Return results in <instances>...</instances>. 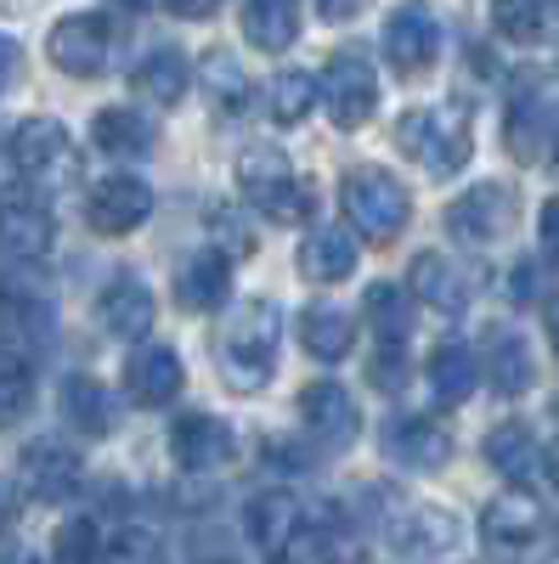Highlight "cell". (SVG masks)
<instances>
[{
    "instance_id": "cell-1",
    "label": "cell",
    "mask_w": 559,
    "mask_h": 564,
    "mask_svg": "<svg viewBox=\"0 0 559 564\" xmlns=\"http://www.w3.org/2000/svg\"><path fill=\"white\" fill-rule=\"evenodd\" d=\"M277 350H283V311L271 300H244L215 334V367L238 395H260L271 384Z\"/></svg>"
},
{
    "instance_id": "cell-2",
    "label": "cell",
    "mask_w": 559,
    "mask_h": 564,
    "mask_svg": "<svg viewBox=\"0 0 559 564\" xmlns=\"http://www.w3.org/2000/svg\"><path fill=\"white\" fill-rule=\"evenodd\" d=\"M481 547L492 564H553L559 525L531 491H503L481 508Z\"/></svg>"
},
{
    "instance_id": "cell-3",
    "label": "cell",
    "mask_w": 559,
    "mask_h": 564,
    "mask_svg": "<svg viewBox=\"0 0 559 564\" xmlns=\"http://www.w3.org/2000/svg\"><path fill=\"white\" fill-rule=\"evenodd\" d=\"M396 148L424 164L430 175H458L475 153V124L463 102H436V108H412L396 124Z\"/></svg>"
},
{
    "instance_id": "cell-4",
    "label": "cell",
    "mask_w": 559,
    "mask_h": 564,
    "mask_svg": "<svg viewBox=\"0 0 559 564\" xmlns=\"http://www.w3.org/2000/svg\"><path fill=\"white\" fill-rule=\"evenodd\" d=\"M340 204H345V220L356 238L367 243H396L407 220H412V198H407V186L390 175V170H373V164H356L340 186Z\"/></svg>"
},
{
    "instance_id": "cell-5",
    "label": "cell",
    "mask_w": 559,
    "mask_h": 564,
    "mask_svg": "<svg viewBox=\"0 0 559 564\" xmlns=\"http://www.w3.org/2000/svg\"><path fill=\"white\" fill-rule=\"evenodd\" d=\"M238 193L255 215L277 220V226H294L311 215L316 193H311V181L289 164V159H277V153H249L238 164Z\"/></svg>"
},
{
    "instance_id": "cell-6",
    "label": "cell",
    "mask_w": 559,
    "mask_h": 564,
    "mask_svg": "<svg viewBox=\"0 0 559 564\" xmlns=\"http://www.w3.org/2000/svg\"><path fill=\"white\" fill-rule=\"evenodd\" d=\"M119 45H125V29L108 12H74L45 34V57L74 79H97L119 57Z\"/></svg>"
},
{
    "instance_id": "cell-7",
    "label": "cell",
    "mask_w": 559,
    "mask_h": 564,
    "mask_svg": "<svg viewBox=\"0 0 559 564\" xmlns=\"http://www.w3.org/2000/svg\"><path fill=\"white\" fill-rule=\"evenodd\" d=\"M447 231L470 249H486V243L508 238V231H515V186H503V181L470 186L463 198L447 204Z\"/></svg>"
},
{
    "instance_id": "cell-8",
    "label": "cell",
    "mask_w": 559,
    "mask_h": 564,
    "mask_svg": "<svg viewBox=\"0 0 559 564\" xmlns=\"http://www.w3.org/2000/svg\"><path fill=\"white\" fill-rule=\"evenodd\" d=\"M57 243V220H52V204L29 186H7L0 193V254L12 260H45Z\"/></svg>"
},
{
    "instance_id": "cell-9",
    "label": "cell",
    "mask_w": 559,
    "mask_h": 564,
    "mask_svg": "<svg viewBox=\"0 0 559 564\" xmlns=\"http://www.w3.org/2000/svg\"><path fill=\"white\" fill-rule=\"evenodd\" d=\"M170 457L181 475H215V468L238 463V435L215 412H186L170 430Z\"/></svg>"
},
{
    "instance_id": "cell-10",
    "label": "cell",
    "mask_w": 559,
    "mask_h": 564,
    "mask_svg": "<svg viewBox=\"0 0 559 564\" xmlns=\"http://www.w3.org/2000/svg\"><path fill=\"white\" fill-rule=\"evenodd\" d=\"M385 57L407 79L436 68V57H441V18L424 7V0H407V7L390 12V23H385Z\"/></svg>"
},
{
    "instance_id": "cell-11",
    "label": "cell",
    "mask_w": 559,
    "mask_h": 564,
    "mask_svg": "<svg viewBox=\"0 0 559 564\" xmlns=\"http://www.w3.org/2000/svg\"><path fill=\"white\" fill-rule=\"evenodd\" d=\"M322 108H329L334 130H362L373 119V108H379V79H373V68L362 57H329V68H322Z\"/></svg>"
},
{
    "instance_id": "cell-12",
    "label": "cell",
    "mask_w": 559,
    "mask_h": 564,
    "mask_svg": "<svg viewBox=\"0 0 559 564\" xmlns=\"http://www.w3.org/2000/svg\"><path fill=\"white\" fill-rule=\"evenodd\" d=\"M148 215H153V193L136 175H108L103 186H90V198H85V220L97 238H130Z\"/></svg>"
},
{
    "instance_id": "cell-13",
    "label": "cell",
    "mask_w": 559,
    "mask_h": 564,
    "mask_svg": "<svg viewBox=\"0 0 559 564\" xmlns=\"http://www.w3.org/2000/svg\"><path fill=\"white\" fill-rule=\"evenodd\" d=\"M300 423H305L311 441L345 452V446L362 435V406H356V395L340 390V384H305V390H300Z\"/></svg>"
},
{
    "instance_id": "cell-14",
    "label": "cell",
    "mask_w": 559,
    "mask_h": 564,
    "mask_svg": "<svg viewBox=\"0 0 559 564\" xmlns=\"http://www.w3.org/2000/svg\"><path fill=\"white\" fill-rule=\"evenodd\" d=\"M7 159L23 175H57V170L74 164V141L57 119H18L7 130Z\"/></svg>"
},
{
    "instance_id": "cell-15",
    "label": "cell",
    "mask_w": 559,
    "mask_h": 564,
    "mask_svg": "<svg viewBox=\"0 0 559 564\" xmlns=\"http://www.w3.org/2000/svg\"><path fill=\"white\" fill-rule=\"evenodd\" d=\"M23 486L40 497V502H63V497H74L79 486H85V463H79V452L74 446H63V441H34V446H23Z\"/></svg>"
},
{
    "instance_id": "cell-16",
    "label": "cell",
    "mask_w": 559,
    "mask_h": 564,
    "mask_svg": "<svg viewBox=\"0 0 559 564\" xmlns=\"http://www.w3.org/2000/svg\"><path fill=\"white\" fill-rule=\"evenodd\" d=\"M181 356L170 345H136L125 361V395L136 406H170L181 395Z\"/></svg>"
},
{
    "instance_id": "cell-17",
    "label": "cell",
    "mask_w": 559,
    "mask_h": 564,
    "mask_svg": "<svg viewBox=\"0 0 559 564\" xmlns=\"http://www.w3.org/2000/svg\"><path fill=\"white\" fill-rule=\"evenodd\" d=\"M481 372L492 379L497 395H526L537 384V361H531L526 339L508 334V327H486V339H481Z\"/></svg>"
},
{
    "instance_id": "cell-18",
    "label": "cell",
    "mask_w": 559,
    "mask_h": 564,
    "mask_svg": "<svg viewBox=\"0 0 559 564\" xmlns=\"http://www.w3.org/2000/svg\"><path fill=\"white\" fill-rule=\"evenodd\" d=\"M300 276L305 282H345L356 271V238L334 220H316L305 238H300Z\"/></svg>"
},
{
    "instance_id": "cell-19",
    "label": "cell",
    "mask_w": 559,
    "mask_h": 564,
    "mask_svg": "<svg viewBox=\"0 0 559 564\" xmlns=\"http://www.w3.org/2000/svg\"><path fill=\"white\" fill-rule=\"evenodd\" d=\"M294 339L311 361H345L356 350V316L345 305H305L294 322Z\"/></svg>"
},
{
    "instance_id": "cell-20",
    "label": "cell",
    "mask_w": 559,
    "mask_h": 564,
    "mask_svg": "<svg viewBox=\"0 0 559 564\" xmlns=\"http://www.w3.org/2000/svg\"><path fill=\"white\" fill-rule=\"evenodd\" d=\"M470 271H463L458 260H447V254H418L412 260V294H418V305H430V311H441V316H458L463 305H470Z\"/></svg>"
},
{
    "instance_id": "cell-21",
    "label": "cell",
    "mask_w": 559,
    "mask_h": 564,
    "mask_svg": "<svg viewBox=\"0 0 559 564\" xmlns=\"http://www.w3.org/2000/svg\"><path fill=\"white\" fill-rule=\"evenodd\" d=\"M232 300V271H226V254H193L175 265V305L193 311V316H209Z\"/></svg>"
},
{
    "instance_id": "cell-22",
    "label": "cell",
    "mask_w": 559,
    "mask_h": 564,
    "mask_svg": "<svg viewBox=\"0 0 559 564\" xmlns=\"http://www.w3.org/2000/svg\"><path fill=\"white\" fill-rule=\"evenodd\" d=\"M390 457L396 463H407V468H418V475H430V468H441L447 457H452V430L441 417H401V423H390Z\"/></svg>"
},
{
    "instance_id": "cell-23",
    "label": "cell",
    "mask_w": 559,
    "mask_h": 564,
    "mask_svg": "<svg viewBox=\"0 0 559 564\" xmlns=\"http://www.w3.org/2000/svg\"><path fill=\"white\" fill-rule=\"evenodd\" d=\"M186 85H193V68H186V57L170 52V45H159V52H148L130 68V90L153 108H175L186 97Z\"/></svg>"
},
{
    "instance_id": "cell-24",
    "label": "cell",
    "mask_w": 559,
    "mask_h": 564,
    "mask_svg": "<svg viewBox=\"0 0 559 564\" xmlns=\"http://www.w3.org/2000/svg\"><path fill=\"white\" fill-rule=\"evenodd\" d=\"M153 294H148V282H136V276H114L108 289H103V305H97V316H103V327L108 334H119V339H142L148 327H153Z\"/></svg>"
},
{
    "instance_id": "cell-25",
    "label": "cell",
    "mask_w": 559,
    "mask_h": 564,
    "mask_svg": "<svg viewBox=\"0 0 559 564\" xmlns=\"http://www.w3.org/2000/svg\"><path fill=\"white\" fill-rule=\"evenodd\" d=\"M430 395L441 401V406H463L475 395V384H481V350H470V345H441L436 356H430Z\"/></svg>"
},
{
    "instance_id": "cell-26",
    "label": "cell",
    "mask_w": 559,
    "mask_h": 564,
    "mask_svg": "<svg viewBox=\"0 0 559 564\" xmlns=\"http://www.w3.org/2000/svg\"><path fill=\"white\" fill-rule=\"evenodd\" d=\"M300 0H244V40L260 52H289L300 40Z\"/></svg>"
},
{
    "instance_id": "cell-27",
    "label": "cell",
    "mask_w": 559,
    "mask_h": 564,
    "mask_svg": "<svg viewBox=\"0 0 559 564\" xmlns=\"http://www.w3.org/2000/svg\"><path fill=\"white\" fill-rule=\"evenodd\" d=\"M362 305H367V327H373V339H379V345L401 350V345L412 339V322H418V311H412L407 289H396V282H373Z\"/></svg>"
},
{
    "instance_id": "cell-28",
    "label": "cell",
    "mask_w": 559,
    "mask_h": 564,
    "mask_svg": "<svg viewBox=\"0 0 559 564\" xmlns=\"http://www.w3.org/2000/svg\"><path fill=\"white\" fill-rule=\"evenodd\" d=\"M90 141H97L108 159H142L153 148V124L136 108H103L90 119Z\"/></svg>"
},
{
    "instance_id": "cell-29",
    "label": "cell",
    "mask_w": 559,
    "mask_h": 564,
    "mask_svg": "<svg viewBox=\"0 0 559 564\" xmlns=\"http://www.w3.org/2000/svg\"><path fill=\"white\" fill-rule=\"evenodd\" d=\"M63 417L74 423L79 435H108L114 423H119V406H114V395H108V384H97V379H68L63 384Z\"/></svg>"
},
{
    "instance_id": "cell-30",
    "label": "cell",
    "mask_w": 559,
    "mask_h": 564,
    "mask_svg": "<svg viewBox=\"0 0 559 564\" xmlns=\"http://www.w3.org/2000/svg\"><path fill=\"white\" fill-rule=\"evenodd\" d=\"M390 531H396V547L412 553V558H418V553H447V547L458 542L452 513H441V508H412V513H401Z\"/></svg>"
},
{
    "instance_id": "cell-31",
    "label": "cell",
    "mask_w": 559,
    "mask_h": 564,
    "mask_svg": "<svg viewBox=\"0 0 559 564\" xmlns=\"http://www.w3.org/2000/svg\"><path fill=\"white\" fill-rule=\"evenodd\" d=\"M486 463L497 468L503 480H531V468H537V441L526 423H497V430L486 435Z\"/></svg>"
},
{
    "instance_id": "cell-32",
    "label": "cell",
    "mask_w": 559,
    "mask_h": 564,
    "mask_svg": "<svg viewBox=\"0 0 559 564\" xmlns=\"http://www.w3.org/2000/svg\"><path fill=\"white\" fill-rule=\"evenodd\" d=\"M542 135H548V102L537 97V90H520L515 108H508V130H503L508 153L526 159V164L542 159Z\"/></svg>"
},
{
    "instance_id": "cell-33",
    "label": "cell",
    "mask_w": 559,
    "mask_h": 564,
    "mask_svg": "<svg viewBox=\"0 0 559 564\" xmlns=\"http://www.w3.org/2000/svg\"><path fill=\"white\" fill-rule=\"evenodd\" d=\"M553 23V0H492V29L515 45H537Z\"/></svg>"
},
{
    "instance_id": "cell-34",
    "label": "cell",
    "mask_w": 559,
    "mask_h": 564,
    "mask_svg": "<svg viewBox=\"0 0 559 564\" xmlns=\"http://www.w3.org/2000/svg\"><path fill=\"white\" fill-rule=\"evenodd\" d=\"M316 97H322V85H316L311 74L289 68V74H277V79H271L266 108H271V119H277V124H300V119L316 108Z\"/></svg>"
},
{
    "instance_id": "cell-35",
    "label": "cell",
    "mask_w": 559,
    "mask_h": 564,
    "mask_svg": "<svg viewBox=\"0 0 559 564\" xmlns=\"http://www.w3.org/2000/svg\"><path fill=\"white\" fill-rule=\"evenodd\" d=\"M29 401H34V367L12 350H0V423L23 417Z\"/></svg>"
},
{
    "instance_id": "cell-36",
    "label": "cell",
    "mask_w": 559,
    "mask_h": 564,
    "mask_svg": "<svg viewBox=\"0 0 559 564\" xmlns=\"http://www.w3.org/2000/svg\"><path fill=\"white\" fill-rule=\"evenodd\" d=\"M204 90L221 102V113H244L249 108V79L232 68V57H221V52L204 63Z\"/></svg>"
},
{
    "instance_id": "cell-37",
    "label": "cell",
    "mask_w": 559,
    "mask_h": 564,
    "mask_svg": "<svg viewBox=\"0 0 559 564\" xmlns=\"http://www.w3.org/2000/svg\"><path fill=\"white\" fill-rule=\"evenodd\" d=\"M294 520H300V508H294L289 491H271V497H260V502L249 508V531H255L260 542H283V536L294 531Z\"/></svg>"
},
{
    "instance_id": "cell-38",
    "label": "cell",
    "mask_w": 559,
    "mask_h": 564,
    "mask_svg": "<svg viewBox=\"0 0 559 564\" xmlns=\"http://www.w3.org/2000/svg\"><path fill=\"white\" fill-rule=\"evenodd\" d=\"M52 558L57 564H97L103 558V531L90 525V520H68L52 542Z\"/></svg>"
},
{
    "instance_id": "cell-39",
    "label": "cell",
    "mask_w": 559,
    "mask_h": 564,
    "mask_svg": "<svg viewBox=\"0 0 559 564\" xmlns=\"http://www.w3.org/2000/svg\"><path fill=\"white\" fill-rule=\"evenodd\" d=\"M209 238L221 243V254H226V260H249V254L260 249V238L238 220V209H209Z\"/></svg>"
},
{
    "instance_id": "cell-40",
    "label": "cell",
    "mask_w": 559,
    "mask_h": 564,
    "mask_svg": "<svg viewBox=\"0 0 559 564\" xmlns=\"http://www.w3.org/2000/svg\"><path fill=\"white\" fill-rule=\"evenodd\" d=\"M367 379H373V384H385V390H401V379H407V361H401V350L379 345V356H373V367H367Z\"/></svg>"
},
{
    "instance_id": "cell-41",
    "label": "cell",
    "mask_w": 559,
    "mask_h": 564,
    "mask_svg": "<svg viewBox=\"0 0 559 564\" xmlns=\"http://www.w3.org/2000/svg\"><path fill=\"white\" fill-rule=\"evenodd\" d=\"M537 238H542V254L559 260V198L542 204V215H537Z\"/></svg>"
},
{
    "instance_id": "cell-42",
    "label": "cell",
    "mask_w": 559,
    "mask_h": 564,
    "mask_svg": "<svg viewBox=\"0 0 559 564\" xmlns=\"http://www.w3.org/2000/svg\"><path fill=\"white\" fill-rule=\"evenodd\" d=\"M0 564H40V553L18 531H0Z\"/></svg>"
},
{
    "instance_id": "cell-43",
    "label": "cell",
    "mask_w": 559,
    "mask_h": 564,
    "mask_svg": "<svg viewBox=\"0 0 559 564\" xmlns=\"http://www.w3.org/2000/svg\"><path fill=\"white\" fill-rule=\"evenodd\" d=\"M18 74H23V52H18V40L0 34V90H7Z\"/></svg>"
},
{
    "instance_id": "cell-44",
    "label": "cell",
    "mask_w": 559,
    "mask_h": 564,
    "mask_svg": "<svg viewBox=\"0 0 559 564\" xmlns=\"http://www.w3.org/2000/svg\"><path fill=\"white\" fill-rule=\"evenodd\" d=\"M164 7H170L175 18H215L226 0H164Z\"/></svg>"
},
{
    "instance_id": "cell-45",
    "label": "cell",
    "mask_w": 559,
    "mask_h": 564,
    "mask_svg": "<svg viewBox=\"0 0 559 564\" xmlns=\"http://www.w3.org/2000/svg\"><path fill=\"white\" fill-rule=\"evenodd\" d=\"M316 12L329 18V23H345V18H356V12H362V0H316Z\"/></svg>"
},
{
    "instance_id": "cell-46",
    "label": "cell",
    "mask_w": 559,
    "mask_h": 564,
    "mask_svg": "<svg viewBox=\"0 0 559 564\" xmlns=\"http://www.w3.org/2000/svg\"><path fill=\"white\" fill-rule=\"evenodd\" d=\"M12 513H18V491H12L7 480H0V531L12 525Z\"/></svg>"
},
{
    "instance_id": "cell-47",
    "label": "cell",
    "mask_w": 559,
    "mask_h": 564,
    "mask_svg": "<svg viewBox=\"0 0 559 564\" xmlns=\"http://www.w3.org/2000/svg\"><path fill=\"white\" fill-rule=\"evenodd\" d=\"M548 339H553V350H559V300H548Z\"/></svg>"
},
{
    "instance_id": "cell-48",
    "label": "cell",
    "mask_w": 559,
    "mask_h": 564,
    "mask_svg": "<svg viewBox=\"0 0 559 564\" xmlns=\"http://www.w3.org/2000/svg\"><path fill=\"white\" fill-rule=\"evenodd\" d=\"M548 475H553V480H559V435H553V441H548Z\"/></svg>"
},
{
    "instance_id": "cell-49",
    "label": "cell",
    "mask_w": 559,
    "mask_h": 564,
    "mask_svg": "<svg viewBox=\"0 0 559 564\" xmlns=\"http://www.w3.org/2000/svg\"><path fill=\"white\" fill-rule=\"evenodd\" d=\"M119 7H130V12H153V7H164V0H119Z\"/></svg>"
},
{
    "instance_id": "cell-50",
    "label": "cell",
    "mask_w": 559,
    "mask_h": 564,
    "mask_svg": "<svg viewBox=\"0 0 559 564\" xmlns=\"http://www.w3.org/2000/svg\"><path fill=\"white\" fill-rule=\"evenodd\" d=\"M204 564H238V558H232V553H215V558H204Z\"/></svg>"
},
{
    "instance_id": "cell-51",
    "label": "cell",
    "mask_w": 559,
    "mask_h": 564,
    "mask_svg": "<svg viewBox=\"0 0 559 564\" xmlns=\"http://www.w3.org/2000/svg\"><path fill=\"white\" fill-rule=\"evenodd\" d=\"M553 159H559V124H553Z\"/></svg>"
},
{
    "instance_id": "cell-52",
    "label": "cell",
    "mask_w": 559,
    "mask_h": 564,
    "mask_svg": "<svg viewBox=\"0 0 559 564\" xmlns=\"http://www.w3.org/2000/svg\"><path fill=\"white\" fill-rule=\"evenodd\" d=\"M0 7H12V0H0Z\"/></svg>"
},
{
    "instance_id": "cell-53",
    "label": "cell",
    "mask_w": 559,
    "mask_h": 564,
    "mask_svg": "<svg viewBox=\"0 0 559 564\" xmlns=\"http://www.w3.org/2000/svg\"><path fill=\"white\" fill-rule=\"evenodd\" d=\"M277 564H283V558H277Z\"/></svg>"
}]
</instances>
